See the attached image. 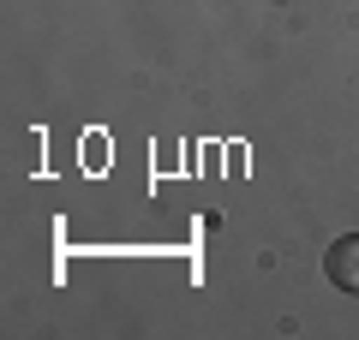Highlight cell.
<instances>
[{
	"label": "cell",
	"mask_w": 359,
	"mask_h": 340,
	"mask_svg": "<svg viewBox=\"0 0 359 340\" xmlns=\"http://www.w3.org/2000/svg\"><path fill=\"white\" fill-rule=\"evenodd\" d=\"M323 269H330V281L341 292H359V233H347V239L330 245V257H323Z\"/></svg>",
	"instance_id": "6da1fadb"
}]
</instances>
